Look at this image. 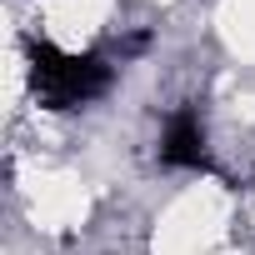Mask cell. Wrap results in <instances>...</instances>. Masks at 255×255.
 <instances>
[{"instance_id": "cell-2", "label": "cell", "mask_w": 255, "mask_h": 255, "mask_svg": "<svg viewBox=\"0 0 255 255\" xmlns=\"http://www.w3.org/2000/svg\"><path fill=\"white\" fill-rule=\"evenodd\" d=\"M160 160L165 165H180V170H205L210 155H205V130H200V115L195 110H175L165 135H160Z\"/></svg>"}, {"instance_id": "cell-1", "label": "cell", "mask_w": 255, "mask_h": 255, "mask_svg": "<svg viewBox=\"0 0 255 255\" xmlns=\"http://www.w3.org/2000/svg\"><path fill=\"white\" fill-rule=\"evenodd\" d=\"M30 80H35V95L40 105L50 110H75L85 100H95L105 85H110V65L100 55H60L55 45L45 40H30Z\"/></svg>"}]
</instances>
